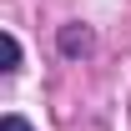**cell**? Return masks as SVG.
I'll return each mask as SVG.
<instances>
[{
  "label": "cell",
  "instance_id": "1",
  "mask_svg": "<svg viewBox=\"0 0 131 131\" xmlns=\"http://www.w3.org/2000/svg\"><path fill=\"white\" fill-rule=\"evenodd\" d=\"M61 50H66V56H86V50H91V30L66 25V30H61Z\"/></svg>",
  "mask_w": 131,
  "mask_h": 131
},
{
  "label": "cell",
  "instance_id": "2",
  "mask_svg": "<svg viewBox=\"0 0 131 131\" xmlns=\"http://www.w3.org/2000/svg\"><path fill=\"white\" fill-rule=\"evenodd\" d=\"M0 50H5V66H0V71H20V40H15L10 30L0 35Z\"/></svg>",
  "mask_w": 131,
  "mask_h": 131
},
{
  "label": "cell",
  "instance_id": "3",
  "mask_svg": "<svg viewBox=\"0 0 131 131\" xmlns=\"http://www.w3.org/2000/svg\"><path fill=\"white\" fill-rule=\"evenodd\" d=\"M0 131H35V126H30V121H25V116H15V111H10V116H5V121H0Z\"/></svg>",
  "mask_w": 131,
  "mask_h": 131
}]
</instances>
